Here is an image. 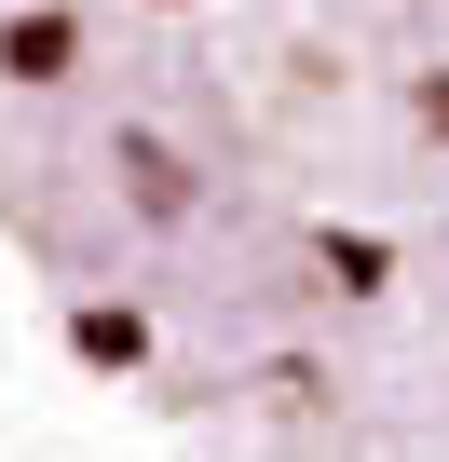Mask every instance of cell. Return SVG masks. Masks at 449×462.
Here are the masks:
<instances>
[{"mask_svg": "<svg viewBox=\"0 0 449 462\" xmlns=\"http://www.w3.org/2000/svg\"><path fill=\"white\" fill-rule=\"evenodd\" d=\"M0 204L109 367L177 286L286 408H449V0H0Z\"/></svg>", "mask_w": 449, "mask_h": 462, "instance_id": "cell-1", "label": "cell"}]
</instances>
